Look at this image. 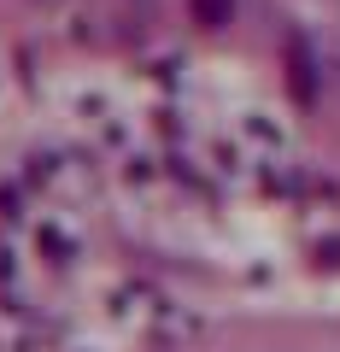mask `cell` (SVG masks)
<instances>
[{
  "label": "cell",
  "mask_w": 340,
  "mask_h": 352,
  "mask_svg": "<svg viewBox=\"0 0 340 352\" xmlns=\"http://www.w3.org/2000/svg\"><path fill=\"white\" fill-rule=\"evenodd\" d=\"M293 88H299L305 100H311V94H317V76H311V53H305L299 41H293Z\"/></svg>",
  "instance_id": "7a4b0ae2"
},
{
  "label": "cell",
  "mask_w": 340,
  "mask_h": 352,
  "mask_svg": "<svg viewBox=\"0 0 340 352\" xmlns=\"http://www.w3.org/2000/svg\"><path fill=\"white\" fill-rule=\"evenodd\" d=\"M188 6H194V24H205V30H223L235 18V0H188Z\"/></svg>",
  "instance_id": "6da1fadb"
}]
</instances>
